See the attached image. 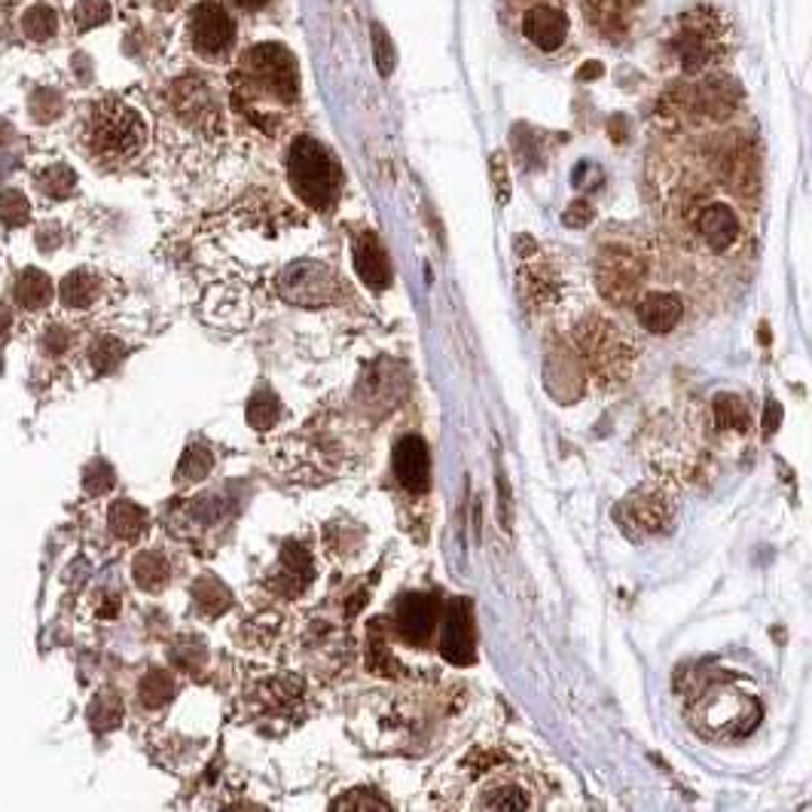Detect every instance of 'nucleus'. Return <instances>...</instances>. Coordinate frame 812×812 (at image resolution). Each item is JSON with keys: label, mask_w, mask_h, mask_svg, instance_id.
I'll use <instances>...</instances> for the list:
<instances>
[{"label": "nucleus", "mask_w": 812, "mask_h": 812, "mask_svg": "<svg viewBox=\"0 0 812 812\" xmlns=\"http://www.w3.org/2000/svg\"><path fill=\"white\" fill-rule=\"evenodd\" d=\"M147 144V123L123 98H101L83 119V147L101 165L131 163Z\"/></svg>", "instance_id": "obj_1"}, {"label": "nucleus", "mask_w": 812, "mask_h": 812, "mask_svg": "<svg viewBox=\"0 0 812 812\" xmlns=\"http://www.w3.org/2000/svg\"><path fill=\"white\" fill-rule=\"evenodd\" d=\"M574 342H578L586 373L593 376L601 389H618L633 376L638 345L630 337V330L618 321L589 315L574 330Z\"/></svg>", "instance_id": "obj_2"}, {"label": "nucleus", "mask_w": 812, "mask_h": 812, "mask_svg": "<svg viewBox=\"0 0 812 812\" xmlns=\"http://www.w3.org/2000/svg\"><path fill=\"white\" fill-rule=\"evenodd\" d=\"M724 22L721 13L712 7H697L687 10L669 25L667 52L669 59L678 65L682 74H702L709 65H715L721 49H724Z\"/></svg>", "instance_id": "obj_3"}, {"label": "nucleus", "mask_w": 812, "mask_h": 812, "mask_svg": "<svg viewBox=\"0 0 812 812\" xmlns=\"http://www.w3.org/2000/svg\"><path fill=\"white\" fill-rule=\"evenodd\" d=\"M288 180L293 193L315 212H330L340 199V165L330 156V150L309 135L296 138L291 144Z\"/></svg>", "instance_id": "obj_4"}, {"label": "nucleus", "mask_w": 812, "mask_h": 812, "mask_svg": "<svg viewBox=\"0 0 812 812\" xmlns=\"http://www.w3.org/2000/svg\"><path fill=\"white\" fill-rule=\"evenodd\" d=\"M248 89H257L278 104H296L300 98V67L296 59L278 43H261L248 49L239 67Z\"/></svg>", "instance_id": "obj_5"}, {"label": "nucleus", "mask_w": 812, "mask_h": 812, "mask_svg": "<svg viewBox=\"0 0 812 812\" xmlns=\"http://www.w3.org/2000/svg\"><path fill=\"white\" fill-rule=\"evenodd\" d=\"M648 276L645 257L630 244H608L599 254L596 281L605 300L611 303H633Z\"/></svg>", "instance_id": "obj_6"}, {"label": "nucleus", "mask_w": 812, "mask_h": 812, "mask_svg": "<svg viewBox=\"0 0 812 812\" xmlns=\"http://www.w3.org/2000/svg\"><path fill=\"white\" fill-rule=\"evenodd\" d=\"M278 293L293 306H327L340 293V281L321 263H293L278 278Z\"/></svg>", "instance_id": "obj_7"}, {"label": "nucleus", "mask_w": 812, "mask_h": 812, "mask_svg": "<svg viewBox=\"0 0 812 812\" xmlns=\"http://www.w3.org/2000/svg\"><path fill=\"white\" fill-rule=\"evenodd\" d=\"M190 43L199 55L217 62L236 47V22L220 3L205 0L190 13Z\"/></svg>", "instance_id": "obj_8"}, {"label": "nucleus", "mask_w": 812, "mask_h": 812, "mask_svg": "<svg viewBox=\"0 0 812 812\" xmlns=\"http://www.w3.org/2000/svg\"><path fill=\"white\" fill-rule=\"evenodd\" d=\"M589 28L605 40H626L645 13V0H581Z\"/></svg>", "instance_id": "obj_9"}, {"label": "nucleus", "mask_w": 812, "mask_h": 812, "mask_svg": "<svg viewBox=\"0 0 812 812\" xmlns=\"http://www.w3.org/2000/svg\"><path fill=\"white\" fill-rule=\"evenodd\" d=\"M440 654L453 667H471L473 660H477L471 605H468V599L449 601L446 618H443V633H440Z\"/></svg>", "instance_id": "obj_10"}, {"label": "nucleus", "mask_w": 812, "mask_h": 812, "mask_svg": "<svg viewBox=\"0 0 812 812\" xmlns=\"http://www.w3.org/2000/svg\"><path fill=\"white\" fill-rule=\"evenodd\" d=\"M522 37L541 52H556L569 40V16L550 0L532 3L522 16Z\"/></svg>", "instance_id": "obj_11"}, {"label": "nucleus", "mask_w": 812, "mask_h": 812, "mask_svg": "<svg viewBox=\"0 0 812 812\" xmlns=\"http://www.w3.org/2000/svg\"><path fill=\"white\" fill-rule=\"evenodd\" d=\"M620 520L626 529H638L642 535H663L672 525V502L660 489H642L620 507Z\"/></svg>", "instance_id": "obj_12"}, {"label": "nucleus", "mask_w": 812, "mask_h": 812, "mask_svg": "<svg viewBox=\"0 0 812 812\" xmlns=\"http://www.w3.org/2000/svg\"><path fill=\"white\" fill-rule=\"evenodd\" d=\"M437 599L431 593H406L404 599L394 605V623L397 635L406 645L419 648L428 642V635L437 626Z\"/></svg>", "instance_id": "obj_13"}, {"label": "nucleus", "mask_w": 812, "mask_h": 812, "mask_svg": "<svg viewBox=\"0 0 812 812\" xmlns=\"http://www.w3.org/2000/svg\"><path fill=\"white\" fill-rule=\"evenodd\" d=\"M394 477L409 492H424L431 480V455L428 443L416 434H406L394 443Z\"/></svg>", "instance_id": "obj_14"}, {"label": "nucleus", "mask_w": 812, "mask_h": 812, "mask_svg": "<svg viewBox=\"0 0 812 812\" xmlns=\"http://www.w3.org/2000/svg\"><path fill=\"white\" fill-rule=\"evenodd\" d=\"M477 810H535L537 800L532 797V788L510 773L489 776L483 782V791L473 800Z\"/></svg>", "instance_id": "obj_15"}, {"label": "nucleus", "mask_w": 812, "mask_h": 812, "mask_svg": "<svg viewBox=\"0 0 812 812\" xmlns=\"http://www.w3.org/2000/svg\"><path fill=\"white\" fill-rule=\"evenodd\" d=\"M697 232L712 251L724 254V251H731L733 244L739 242L743 227H739V217H736L731 205L709 202V205H702L697 212Z\"/></svg>", "instance_id": "obj_16"}, {"label": "nucleus", "mask_w": 812, "mask_h": 812, "mask_svg": "<svg viewBox=\"0 0 812 812\" xmlns=\"http://www.w3.org/2000/svg\"><path fill=\"white\" fill-rule=\"evenodd\" d=\"M355 272L370 291H385L391 284V261L373 232H360L355 239Z\"/></svg>", "instance_id": "obj_17"}, {"label": "nucleus", "mask_w": 812, "mask_h": 812, "mask_svg": "<svg viewBox=\"0 0 812 812\" xmlns=\"http://www.w3.org/2000/svg\"><path fill=\"white\" fill-rule=\"evenodd\" d=\"M315 578V566H312V556L306 547L300 544H288L281 550V559H278V571H276V586L278 593H284L288 599H296L306 586L312 584Z\"/></svg>", "instance_id": "obj_18"}, {"label": "nucleus", "mask_w": 812, "mask_h": 812, "mask_svg": "<svg viewBox=\"0 0 812 812\" xmlns=\"http://www.w3.org/2000/svg\"><path fill=\"white\" fill-rule=\"evenodd\" d=\"M522 288H525V300L532 309H553L562 300V278L553 272L544 263H529L520 269Z\"/></svg>", "instance_id": "obj_19"}, {"label": "nucleus", "mask_w": 812, "mask_h": 812, "mask_svg": "<svg viewBox=\"0 0 812 812\" xmlns=\"http://www.w3.org/2000/svg\"><path fill=\"white\" fill-rule=\"evenodd\" d=\"M684 318V303L675 293H648L638 306V321L650 333H669Z\"/></svg>", "instance_id": "obj_20"}, {"label": "nucleus", "mask_w": 812, "mask_h": 812, "mask_svg": "<svg viewBox=\"0 0 812 812\" xmlns=\"http://www.w3.org/2000/svg\"><path fill=\"white\" fill-rule=\"evenodd\" d=\"M16 300L25 309H43L52 300V284L40 269H25L16 281Z\"/></svg>", "instance_id": "obj_21"}, {"label": "nucleus", "mask_w": 812, "mask_h": 812, "mask_svg": "<svg viewBox=\"0 0 812 812\" xmlns=\"http://www.w3.org/2000/svg\"><path fill=\"white\" fill-rule=\"evenodd\" d=\"M168 578H172V571H168V562H165L163 553H141L135 559V581L147 593L163 589L168 584Z\"/></svg>", "instance_id": "obj_22"}, {"label": "nucleus", "mask_w": 812, "mask_h": 812, "mask_svg": "<svg viewBox=\"0 0 812 812\" xmlns=\"http://www.w3.org/2000/svg\"><path fill=\"white\" fill-rule=\"evenodd\" d=\"M111 529L123 541H135L147 529V513L131 502H116L111 507Z\"/></svg>", "instance_id": "obj_23"}, {"label": "nucleus", "mask_w": 812, "mask_h": 812, "mask_svg": "<svg viewBox=\"0 0 812 812\" xmlns=\"http://www.w3.org/2000/svg\"><path fill=\"white\" fill-rule=\"evenodd\" d=\"M138 694H141V702L147 709H163L165 702L175 697V678L165 669H150L141 678Z\"/></svg>", "instance_id": "obj_24"}, {"label": "nucleus", "mask_w": 812, "mask_h": 812, "mask_svg": "<svg viewBox=\"0 0 812 812\" xmlns=\"http://www.w3.org/2000/svg\"><path fill=\"white\" fill-rule=\"evenodd\" d=\"M193 596L195 605H199L208 618L224 614L229 605H232V593H229L227 586L220 584L217 578H202V581L193 586Z\"/></svg>", "instance_id": "obj_25"}, {"label": "nucleus", "mask_w": 812, "mask_h": 812, "mask_svg": "<svg viewBox=\"0 0 812 812\" xmlns=\"http://www.w3.org/2000/svg\"><path fill=\"white\" fill-rule=\"evenodd\" d=\"M98 296V278L89 272H71L62 281V303L71 309H86Z\"/></svg>", "instance_id": "obj_26"}, {"label": "nucleus", "mask_w": 812, "mask_h": 812, "mask_svg": "<svg viewBox=\"0 0 812 812\" xmlns=\"http://www.w3.org/2000/svg\"><path fill=\"white\" fill-rule=\"evenodd\" d=\"M715 422L727 431H739L746 434L748 424H751V416H748V406L743 404V397L736 394H721L715 397Z\"/></svg>", "instance_id": "obj_27"}, {"label": "nucleus", "mask_w": 812, "mask_h": 812, "mask_svg": "<svg viewBox=\"0 0 812 812\" xmlns=\"http://www.w3.org/2000/svg\"><path fill=\"white\" fill-rule=\"evenodd\" d=\"M214 468V455L208 446H190L178 465V483H199Z\"/></svg>", "instance_id": "obj_28"}, {"label": "nucleus", "mask_w": 812, "mask_h": 812, "mask_svg": "<svg viewBox=\"0 0 812 812\" xmlns=\"http://www.w3.org/2000/svg\"><path fill=\"white\" fill-rule=\"evenodd\" d=\"M278 416H281V404H278V397L272 391H257L254 397H251V404H248V422L254 424V428H272L278 422Z\"/></svg>", "instance_id": "obj_29"}, {"label": "nucleus", "mask_w": 812, "mask_h": 812, "mask_svg": "<svg viewBox=\"0 0 812 812\" xmlns=\"http://www.w3.org/2000/svg\"><path fill=\"white\" fill-rule=\"evenodd\" d=\"M89 718H92V727H98V731H114L119 718H123V702L111 690H101L96 702H92V709H89Z\"/></svg>", "instance_id": "obj_30"}, {"label": "nucleus", "mask_w": 812, "mask_h": 812, "mask_svg": "<svg viewBox=\"0 0 812 812\" xmlns=\"http://www.w3.org/2000/svg\"><path fill=\"white\" fill-rule=\"evenodd\" d=\"M55 25H59V18L55 13L49 10V7H31L25 16H22V31L28 34L31 40H47L55 34Z\"/></svg>", "instance_id": "obj_31"}, {"label": "nucleus", "mask_w": 812, "mask_h": 812, "mask_svg": "<svg viewBox=\"0 0 812 812\" xmlns=\"http://www.w3.org/2000/svg\"><path fill=\"white\" fill-rule=\"evenodd\" d=\"M373 59L376 67L382 77H391L394 74V65H397V52H394V43H391L389 31L376 22L373 25Z\"/></svg>", "instance_id": "obj_32"}, {"label": "nucleus", "mask_w": 812, "mask_h": 812, "mask_svg": "<svg viewBox=\"0 0 812 812\" xmlns=\"http://www.w3.org/2000/svg\"><path fill=\"white\" fill-rule=\"evenodd\" d=\"M489 175H492V190H495L498 205H507V202H510V175H507V160H504V153H492V160H489Z\"/></svg>", "instance_id": "obj_33"}, {"label": "nucleus", "mask_w": 812, "mask_h": 812, "mask_svg": "<svg viewBox=\"0 0 812 812\" xmlns=\"http://www.w3.org/2000/svg\"><path fill=\"white\" fill-rule=\"evenodd\" d=\"M333 810H391L389 800H382V797L370 791V797H364V791H348L340 800H333Z\"/></svg>", "instance_id": "obj_34"}, {"label": "nucleus", "mask_w": 812, "mask_h": 812, "mask_svg": "<svg viewBox=\"0 0 812 812\" xmlns=\"http://www.w3.org/2000/svg\"><path fill=\"white\" fill-rule=\"evenodd\" d=\"M123 358V345L116 340H98L96 348H92V364H96L98 373L104 370H114L116 364Z\"/></svg>", "instance_id": "obj_35"}, {"label": "nucleus", "mask_w": 812, "mask_h": 812, "mask_svg": "<svg viewBox=\"0 0 812 812\" xmlns=\"http://www.w3.org/2000/svg\"><path fill=\"white\" fill-rule=\"evenodd\" d=\"M28 217V202L22 199L18 193H7L0 195V220L7 224V227H16Z\"/></svg>", "instance_id": "obj_36"}, {"label": "nucleus", "mask_w": 812, "mask_h": 812, "mask_svg": "<svg viewBox=\"0 0 812 812\" xmlns=\"http://www.w3.org/2000/svg\"><path fill=\"white\" fill-rule=\"evenodd\" d=\"M114 471H111L104 461H98V465H92V468L86 471V489H89L92 495H104L107 489H114Z\"/></svg>", "instance_id": "obj_37"}, {"label": "nucleus", "mask_w": 812, "mask_h": 812, "mask_svg": "<svg viewBox=\"0 0 812 812\" xmlns=\"http://www.w3.org/2000/svg\"><path fill=\"white\" fill-rule=\"evenodd\" d=\"M74 16H77V22H80L83 28H92V25L107 18V3H104V0H80V7H77Z\"/></svg>", "instance_id": "obj_38"}, {"label": "nucleus", "mask_w": 812, "mask_h": 812, "mask_svg": "<svg viewBox=\"0 0 812 812\" xmlns=\"http://www.w3.org/2000/svg\"><path fill=\"white\" fill-rule=\"evenodd\" d=\"M40 187L52 195H67L74 190V175H71L67 168H52L49 175H43Z\"/></svg>", "instance_id": "obj_39"}, {"label": "nucleus", "mask_w": 812, "mask_h": 812, "mask_svg": "<svg viewBox=\"0 0 812 812\" xmlns=\"http://www.w3.org/2000/svg\"><path fill=\"white\" fill-rule=\"evenodd\" d=\"M593 217H596L593 205L584 202V199H578V202H571L569 212L562 214V224L571 229H584V227H589V220H593Z\"/></svg>", "instance_id": "obj_40"}, {"label": "nucleus", "mask_w": 812, "mask_h": 812, "mask_svg": "<svg viewBox=\"0 0 812 812\" xmlns=\"http://www.w3.org/2000/svg\"><path fill=\"white\" fill-rule=\"evenodd\" d=\"M370 667H373V672L379 669V672H385V675H394V669H397V663L391 660L389 648H385V642L376 633L373 638H370Z\"/></svg>", "instance_id": "obj_41"}, {"label": "nucleus", "mask_w": 812, "mask_h": 812, "mask_svg": "<svg viewBox=\"0 0 812 812\" xmlns=\"http://www.w3.org/2000/svg\"><path fill=\"white\" fill-rule=\"evenodd\" d=\"M498 486H502V504H504L502 522H504V529L510 532V529H513V498H510V486H507V477H504L502 471H498Z\"/></svg>", "instance_id": "obj_42"}, {"label": "nucleus", "mask_w": 812, "mask_h": 812, "mask_svg": "<svg viewBox=\"0 0 812 812\" xmlns=\"http://www.w3.org/2000/svg\"><path fill=\"white\" fill-rule=\"evenodd\" d=\"M779 422H782V406L776 404V401H770V404H766V413H764V431H766V434H773V431L779 428Z\"/></svg>", "instance_id": "obj_43"}, {"label": "nucleus", "mask_w": 812, "mask_h": 812, "mask_svg": "<svg viewBox=\"0 0 812 812\" xmlns=\"http://www.w3.org/2000/svg\"><path fill=\"white\" fill-rule=\"evenodd\" d=\"M517 251H520V257H535L537 254L535 242H532L529 236H520V239H517Z\"/></svg>", "instance_id": "obj_44"}, {"label": "nucleus", "mask_w": 812, "mask_h": 812, "mask_svg": "<svg viewBox=\"0 0 812 812\" xmlns=\"http://www.w3.org/2000/svg\"><path fill=\"white\" fill-rule=\"evenodd\" d=\"M601 65L599 62H589V65L581 67V80H593V77H599Z\"/></svg>", "instance_id": "obj_45"}, {"label": "nucleus", "mask_w": 812, "mask_h": 812, "mask_svg": "<svg viewBox=\"0 0 812 812\" xmlns=\"http://www.w3.org/2000/svg\"><path fill=\"white\" fill-rule=\"evenodd\" d=\"M10 325H13V315H10V309H3V306H0V337L10 330Z\"/></svg>", "instance_id": "obj_46"}, {"label": "nucleus", "mask_w": 812, "mask_h": 812, "mask_svg": "<svg viewBox=\"0 0 812 812\" xmlns=\"http://www.w3.org/2000/svg\"><path fill=\"white\" fill-rule=\"evenodd\" d=\"M242 10H263L266 3H272V0H236Z\"/></svg>", "instance_id": "obj_47"}, {"label": "nucleus", "mask_w": 812, "mask_h": 812, "mask_svg": "<svg viewBox=\"0 0 812 812\" xmlns=\"http://www.w3.org/2000/svg\"><path fill=\"white\" fill-rule=\"evenodd\" d=\"M0 367H3V358H0Z\"/></svg>", "instance_id": "obj_48"}]
</instances>
